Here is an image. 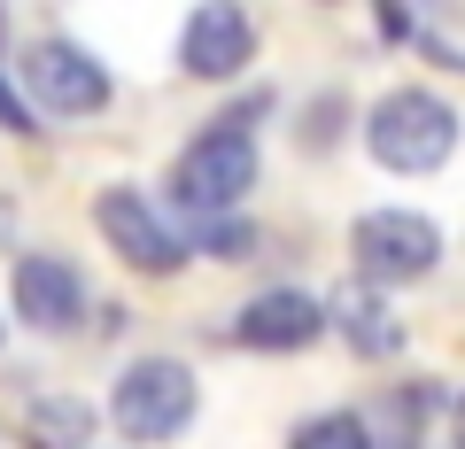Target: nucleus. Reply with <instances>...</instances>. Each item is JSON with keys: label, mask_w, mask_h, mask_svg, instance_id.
Masks as SVG:
<instances>
[{"label": "nucleus", "mask_w": 465, "mask_h": 449, "mask_svg": "<svg viewBox=\"0 0 465 449\" xmlns=\"http://www.w3.org/2000/svg\"><path fill=\"white\" fill-rule=\"evenodd\" d=\"M94 225L133 271H179L186 264V233L163 225V217L148 210V194H133V186H109V194L94 201Z\"/></svg>", "instance_id": "nucleus-5"}, {"label": "nucleus", "mask_w": 465, "mask_h": 449, "mask_svg": "<svg viewBox=\"0 0 465 449\" xmlns=\"http://www.w3.org/2000/svg\"><path fill=\"white\" fill-rule=\"evenodd\" d=\"M249 54H256V24L241 0H202L186 16V39H179L186 78H232V70H249Z\"/></svg>", "instance_id": "nucleus-8"}, {"label": "nucleus", "mask_w": 465, "mask_h": 449, "mask_svg": "<svg viewBox=\"0 0 465 449\" xmlns=\"http://www.w3.org/2000/svg\"><path fill=\"white\" fill-rule=\"evenodd\" d=\"M16 310H24V326L63 333V326L85 317V279L63 264V256H24L16 264Z\"/></svg>", "instance_id": "nucleus-9"}, {"label": "nucleus", "mask_w": 465, "mask_h": 449, "mask_svg": "<svg viewBox=\"0 0 465 449\" xmlns=\"http://www.w3.org/2000/svg\"><path fill=\"white\" fill-rule=\"evenodd\" d=\"M427 403H442L434 387H403L388 403V449H419V426H427Z\"/></svg>", "instance_id": "nucleus-14"}, {"label": "nucleus", "mask_w": 465, "mask_h": 449, "mask_svg": "<svg viewBox=\"0 0 465 449\" xmlns=\"http://www.w3.org/2000/svg\"><path fill=\"white\" fill-rule=\"evenodd\" d=\"M365 148H372V163H381V171L427 179V171H442L450 148H458V109L434 101V93H419V85H396V93L372 101Z\"/></svg>", "instance_id": "nucleus-1"}, {"label": "nucleus", "mask_w": 465, "mask_h": 449, "mask_svg": "<svg viewBox=\"0 0 465 449\" xmlns=\"http://www.w3.org/2000/svg\"><path fill=\"white\" fill-rule=\"evenodd\" d=\"M349 256H357V279L365 287H403V279H419V271H434L442 233H434L419 210H372V217H357Z\"/></svg>", "instance_id": "nucleus-4"}, {"label": "nucleus", "mask_w": 465, "mask_h": 449, "mask_svg": "<svg viewBox=\"0 0 465 449\" xmlns=\"http://www.w3.org/2000/svg\"><path fill=\"white\" fill-rule=\"evenodd\" d=\"M0 124H8V132H32V124H39V117H32V109H24V101H16V93H8V85H0Z\"/></svg>", "instance_id": "nucleus-15"}, {"label": "nucleus", "mask_w": 465, "mask_h": 449, "mask_svg": "<svg viewBox=\"0 0 465 449\" xmlns=\"http://www.w3.org/2000/svg\"><path fill=\"white\" fill-rule=\"evenodd\" d=\"M0 341H8V326H0Z\"/></svg>", "instance_id": "nucleus-17"}, {"label": "nucleus", "mask_w": 465, "mask_h": 449, "mask_svg": "<svg viewBox=\"0 0 465 449\" xmlns=\"http://www.w3.org/2000/svg\"><path fill=\"white\" fill-rule=\"evenodd\" d=\"M318 326H326V302L302 295V287H264V295L249 302V310L232 317V341L256 356H295L318 341Z\"/></svg>", "instance_id": "nucleus-7"}, {"label": "nucleus", "mask_w": 465, "mask_h": 449, "mask_svg": "<svg viewBox=\"0 0 465 449\" xmlns=\"http://www.w3.org/2000/svg\"><path fill=\"white\" fill-rule=\"evenodd\" d=\"M249 186H256V140H249V124H210V132L179 155V171H171V194H179L186 210H232Z\"/></svg>", "instance_id": "nucleus-3"}, {"label": "nucleus", "mask_w": 465, "mask_h": 449, "mask_svg": "<svg viewBox=\"0 0 465 449\" xmlns=\"http://www.w3.org/2000/svg\"><path fill=\"white\" fill-rule=\"evenodd\" d=\"M202 225H194V240L186 249H210V256H249L256 249V225L249 217H232V210H194Z\"/></svg>", "instance_id": "nucleus-13"}, {"label": "nucleus", "mask_w": 465, "mask_h": 449, "mask_svg": "<svg viewBox=\"0 0 465 449\" xmlns=\"http://www.w3.org/2000/svg\"><path fill=\"white\" fill-rule=\"evenodd\" d=\"M24 85H32V101L54 109V117H94L101 101H109V70L85 47H70V39H39L32 63H24Z\"/></svg>", "instance_id": "nucleus-6"}, {"label": "nucleus", "mask_w": 465, "mask_h": 449, "mask_svg": "<svg viewBox=\"0 0 465 449\" xmlns=\"http://www.w3.org/2000/svg\"><path fill=\"white\" fill-rule=\"evenodd\" d=\"M450 449H465V395H458V411H450Z\"/></svg>", "instance_id": "nucleus-16"}, {"label": "nucleus", "mask_w": 465, "mask_h": 449, "mask_svg": "<svg viewBox=\"0 0 465 449\" xmlns=\"http://www.w3.org/2000/svg\"><path fill=\"white\" fill-rule=\"evenodd\" d=\"M326 317L341 326V341H349L357 356H396V349H403V326H396V310L381 302V287H349Z\"/></svg>", "instance_id": "nucleus-10"}, {"label": "nucleus", "mask_w": 465, "mask_h": 449, "mask_svg": "<svg viewBox=\"0 0 465 449\" xmlns=\"http://www.w3.org/2000/svg\"><path fill=\"white\" fill-rule=\"evenodd\" d=\"M287 449H372V426L357 411H326V418H311V426H295Z\"/></svg>", "instance_id": "nucleus-12"}, {"label": "nucleus", "mask_w": 465, "mask_h": 449, "mask_svg": "<svg viewBox=\"0 0 465 449\" xmlns=\"http://www.w3.org/2000/svg\"><path fill=\"white\" fill-rule=\"evenodd\" d=\"M94 403L78 395H39L32 411H24V449H85L94 442Z\"/></svg>", "instance_id": "nucleus-11"}, {"label": "nucleus", "mask_w": 465, "mask_h": 449, "mask_svg": "<svg viewBox=\"0 0 465 449\" xmlns=\"http://www.w3.org/2000/svg\"><path fill=\"white\" fill-rule=\"evenodd\" d=\"M109 418L133 434V442H171V434H186V418H194V372L171 365V356L124 365V380H116V395H109Z\"/></svg>", "instance_id": "nucleus-2"}]
</instances>
